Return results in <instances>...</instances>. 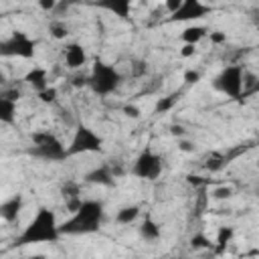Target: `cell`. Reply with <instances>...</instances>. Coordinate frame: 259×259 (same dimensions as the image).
<instances>
[{"label":"cell","instance_id":"cell-1","mask_svg":"<svg viewBox=\"0 0 259 259\" xmlns=\"http://www.w3.org/2000/svg\"><path fill=\"white\" fill-rule=\"evenodd\" d=\"M59 237L61 233H59L57 214L51 208L40 206L36 214L28 221V225L22 229V233L16 237V245L24 247V245H38V243H57Z\"/></svg>","mask_w":259,"mask_h":259},{"label":"cell","instance_id":"cell-2","mask_svg":"<svg viewBox=\"0 0 259 259\" xmlns=\"http://www.w3.org/2000/svg\"><path fill=\"white\" fill-rule=\"evenodd\" d=\"M103 202L101 200H81V206L73 212L71 219L59 225L61 235H89L97 233L103 221Z\"/></svg>","mask_w":259,"mask_h":259},{"label":"cell","instance_id":"cell-3","mask_svg":"<svg viewBox=\"0 0 259 259\" xmlns=\"http://www.w3.org/2000/svg\"><path fill=\"white\" fill-rule=\"evenodd\" d=\"M30 140H32V148L28 150V154L34 156V158H38V160L63 162V160L69 158L65 144H63L55 134H51L49 130L34 132V134L30 136Z\"/></svg>","mask_w":259,"mask_h":259},{"label":"cell","instance_id":"cell-4","mask_svg":"<svg viewBox=\"0 0 259 259\" xmlns=\"http://www.w3.org/2000/svg\"><path fill=\"white\" fill-rule=\"evenodd\" d=\"M121 83V75L113 65H107L103 61H95L91 67V73L87 75V85L91 87L93 93L105 97L111 95Z\"/></svg>","mask_w":259,"mask_h":259},{"label":"cell","instance_id":"cell-5","mask_svg":"<svg viewBox=\"0 0 259 259\" xmlns=\"http://www.w3.org/2000/svg\"><path fill=\"white\" fill-rule=\"evenodd\" d=\"M103 150V140L101 136H97V132H93L87 125H79L71 138V144L67 146V154L75 156V154H89V152H101Z\"/></svg>","mask_w":259,"mask_h":259},{"label":"cell","instance_id":"cell-6","mask_svg":"<svg viewBox=\"0 0 259 259\" xmlns=\"http://www.w3.org/2000/svg\"><path fill=\"white\" fill-rule=\"evenodd\" d=\"M164 170V164H162V156L156 154L152 148H146L138 154V158L134 160V166H132V174L138 176V178H144V180H156L160 178Z\"/></svg>","mask_w":259,"mask_h":259},{"label":"cell","instance_id":"cell-7","mask_svg":"<svg viewBox=\"0 0 259 259\" xmlns=\"http://www.w3.org/2000/svg\"><path fill=\"white\" fill-rule=\"evenodd\" d=\"M36 42L26 32H12L8 38L0 40V57H18V59H32Z\"/></svg>","mask_w":259,"mask_h":259},{"label":"cell","instance_id":"cell-8","mask_svg":"<svg viewBox=\"0 0 259 259\" xmlns=\"http://www.w3.org/2000/svg\"><path fill=\"white\" fill-rule=\"evenodd\" d=\"M243 81H245V73L241 65H229L225 67L217 79H214V89L225 93L227 97H241L243 93Z\"/></svg>","mask_w":259,"mask_h":259},{"label":"cell","instance_id":"cell-9","mask_svg":"<svg viewBox=\"0 0 259 259\" xmlns=\"http://www.w3.org/2000/svg\"><path fill=\"white\" fill-rule=\"evenodd\" d=\"M210 12V6L198 2V0H186V2H180L178 10L170 14V20L174 22H184V20H196V18H202Z\"/></svg>","mask_w":259,"mask_h":259},{"label":"cell","instance_id":"cell-10","mask_svg":"<svg viewBox=\"0 0 259 259\" xmlns=\"http://www.w3.org/2000/svg\"><path fill=\"white\" fill-rule=\"evenodd\" d=\"M63 57H65V65H67L69 69H73V71L83 69V65L87 63V53H85L83 45H79V42H69V45H65Z\"/></svg>","mask_w":259,"mask_h":259},{"label":"cell","instance_id":"cell-11","mask_svg":"<svg viewBox=\"0 0 259 259\" xmlns=\"http://www.w3.org/2000/svg\"><path fill=\"white\" fill-rule=\"evenodd\" d=\"M22 204H24L22 194H12V196L6 198L4 202H0V219L6 221V223L18 221V214H20V210H22Z\"/></svg>","mask_w":259,"mask_h":259},{"label":"cell","instance_id":"cell-12","mask_svg":"<svg viewBox=\"0 0 259 259\" xmlns=\"http://www.w3.org/2000/svg\"><path fill=\"white\" fill-rule=\"evenodd\" d=\"M61 194L65 198V206L69 212H75L79 206H81V186L75 182V180H67L63 186H61Z\"/></svg>","mask_w":259,"mask_h":259},{"label":"cell","instance_id":"cell-13","mask_svg":"<svg viewBox=\"0 0 259 259\" xmlns=\"http://www.w3.org/2000/svg\"><path fill=\"white\" fill-rule=\"evenodd\" d=\"M113 176H115V172L107 164H103V166H97V168L89 170L85 174V182H89V184H101V186H111L113 184Z\"/></svg>","mask_w":259,"mask_h":259},{"label":"cell","instance_id":"cell-14","mask_svg":"<svg viewBox=\"0 0 259 259\" xmlns=\"http://www.w3.org/2000/svg\"><path fill=\"white\" fill-rule=\"evenodd\" d=\"M24 81H26L32 89H36L38 93L49 87V77H47V71H45L42 67H32V69L24 75Z\"/></svg>","mask_w":259,"mask_h":259},{"label":"cell","instance_id":"cell-15","mask_svg":"<svg viewBox=\"0 0 259 259\" xmlns=\"http://www.w3.org/2000/svg\"><path fill=\"white\" fill-rule=\"evenodd\" d=\"M206 34H208L206 26H202V24H192V26H186V28L182 30V40H184V45H194V47H196Z\"/></svg>","mask_w":259,"mask_h":259},{"label":"cell","instance_id":"cell-16","mask_svg":"<svg viewBox=\"0 0 259 259\" xmlns=\"http://www.w3.org/2000/svg\"><path fill=\"white\" fill-rule=\"evenodd\" d=\"M140 235H142V239H146V241L152 243V241H158V239H160L162 231H160V225H158L156 221L144 219L142 225H140Z\"/></svg>","mask_w":259,"mask_h":259},{"label":"cell","instance_id":"cell-17","mask_svg":"<svg viewBox=\"0 0 259 259\" xmlns=\"http://www.w3.org/2000/svg\"><path fill=\"white\" fill-rule=\"evenodd\" d=\"M14 119H16V103L0 93V123H14Z\"/></svg>","mask_w":259,"mask_h":259},{"label":"cell","instance_id":"cell-18","mask_svg":"<svg viewBox=\"0 0 259 259\" xmlns=\"http://www.w3.org/2000/svg\"><path fill=\"white\" fill-rule=\"evenodd\" d=\"M99 6L105 8V10H109V12H113L119 18H125L132 12V2L130 0H113V2H103Z\"/></svg>","mask_w":259,"mask_h":259},{"label":"cell","instance_id":"cell-19","mask_svg":"<svg viewBox=\"0 0 259 259\" xmlns=\"http://www.w3.org/2000/svg\"><path fill=\"white\" fill-rule=\"evenodd\" d=\"M233 235H235V229L233 227H221L219 231H217V245H212V249L217 251V253H225V249H227V245L231 243V239H233Z\"/></svg>","mask_w":259,"mask_h":259},{"label":"cell","instance_id":"cell-20","mask_svg":"<svg viewBox=\"0 0 259 259\" xmlns=\"http://www.w3.org/2000/svg\"><path fill=\"white\" fill-rule=\"evenodd\" d=\"M138 217H140V206L130 204V206H121V208L117 210L115 221H117L119 225H130V223H134Z\"/></svg>","mask_w":259,"mask_h":259},{"label":"cell","instance_id":"cell-21","mask_svg":"<svg viewBox=\"0 0 259 259\" xmlns=\"http://www.w3.org/2000/svg\"><path fill=\"white\" fill-rule=\"evenodd\" d=\"M227 162H229V156H225V154H221V152H212V154L206 158L204 168L210 170V172H219V170H223V168L227 166Z\"/></svg>","mask_w":259,"mask_h":259},{"label":"cell","instance_id":"cell-22","mask_svg":"<svg viewBox=\"0 0 259 259\" xmlns=\"http://www.w3.org/2000/svg\"><path fill=\"white\" fill-rule=\"evenodd\" d=\"M49 32L57 38V40H63L69 36V26L65 24V20H55L49 24Z\"/></svg>","mask_w":259,"mask_h":259},{"label":"cell","instance_id":"cell-23","mask_svg":"<svg viewBox=\"0 0 259 259\" xmlns=\"http://www.w3.org/2000/svg\"><path fill=\"white\" fill-rule=\"evenodd\" d=\"M176 101H178V95L176 93L174 95H168V97H160L158 103H156V107H154V111L156 113H166V111H170L176 105Z\"/></svg>","mask_w":259,"mask_h":259},{"label":"cell","instance_id":"cell-24","mask_svg":"<svg viewBox=\"0 0 259 259\" xmlns=\"http://www.w3.org/2000/svg\"><path fill=\"white\" fill-rule=\"evenodd\" d=\"M190 245H192V249H212L210 239H208L206 235H202V233H196V235L190 239Z\"/></svg>","mask_w":259,"mask_h":259},{"label":"cell","instance_id":"cell-25","mask_svg":"<svg viewBox=\"0 0 259 259\" xmlns=\"http://www.w3.org/2000/svg\"><path fill=\"white\" fill-rule=\"evenodd\" d=\"M212 196H214L217 200H227V198L233 196V188H231V186H219V188L212 190Z\"/></svg>","mask_w":259,"mask_h":259},{"label":"cell","instance_id":"cell-26","mask_svg":"<svg viewBox=\"0 0 259 259\" xmlns=\"http://www.w3.org/2000/svg\"><path fill=\"white\" fill-rule=\"evenodd\" d=\"M38 97H40L42 103H53V101L57 99V89H55V87H47V89H42V91L38 93Z\"/></svg>","mask_w":259,"mask_h":259},{"label":"cell","instance_id":"cell-27","mask_svg":"<svg viewBox=\"0 0 259 259\" xmlns=\"http://www.w3.org/2000/svg\"><path fill=\"white\" fill-rule=\"evenodd\" d=\"M123 113H125L127 117H132V119H138V117L142 115V111H140V107H138V105H132V103H127V105H123Z\"/></svg>","mask_w":259,"mask_h":259},{"label":"cell","instance_id":"cell-28","mask_svg":"<svg viewBox=\"0 0 259 259\" xmlns=\"http://www.w3.org/2000/svg\"><path fill=\"white\" fill-rule=\"evenodd\" d=\"M184 81H186L188 85H194V83H198V81H200V73H198V71H194V69H188V71L184 73Z\"/></svg>","mask_w":259,"mask_h":259},{"label":"cell","instance_id":"cell-29","mask_svg":"<svg viewBox=\"0 0 259 259\" xmlns=\"http://www.w3.org/2000/svg\"><path fill=\"white\" fill-rule=\"evenodd\" d=\"M208 34H210V42H214V45H223V42H227V34L221 32V30H214V32H208Z\"/></svg>","mask_w":259,"mask_h":259},{"label":"cell","instance_id":"cell-30","mask_svg":"<svg viewBox=\"0 0 259 259\" xmlns=\"http://www.w3.org/2000/svg\"><path fill=\"white\" fill-rule=\"evenodd\" d=\"M194 53H196V47H194V45H184L182 51H180V55H182L184 59H186V57H192Z\"/></svg>","mask_w":259,"mask_h":259},{"label":"cell","instance_id":"cell-31","mask_svg":"<svg viewBox=\"0 0 259 259\" xmlns=\"http://www.w3.org/2000/svg\"><path fill=\"white\" fill-rule=\"evenodd\" d=\"M73 85L75 87H85L87 85V75H75L73 77Z\"/></svg>","mask_w":259,"mask_h":259},{"label":"cell","instance_id":"cell-32","mask_svg":"<svg viewBox=\"0 0 259 259\" xmlns=\"http://www.w3.org/2000/svg\"><path fill=\"white\" fill-rule=\"evenodd\" d=\"M38 6H40L42 10H53V8L57 6V4H55L53 0H42V2H38Z\"/></svg>","mask_w":259,"mask_h":259},{"label":"cell","instance_id":"cell-33","mask_svg":"<svg viewBox=\"0 0 259 259\" xmlns=\"http://www.w3.org/2000/svg\"><path fill=\"white\" fill-rule=\"evenodd\" d=\"M178 146H180V150H182V152H192V150H194V146H192L190 142H184V140H180V142H178Z\"/></svg>","mask_w":259,"mask_h":259},{"label":"cell","instance_id":"cell-34","mask_svg":"<svg viewBox=\"0 0 259 259\" xmlns=\"http://www.w3.org/2000/svg\"><path fill=\"white\" fill-rule=\"evenodd\" d=\"M178 6H180V0H174V2H166V8L170 10V14H172V12H176V10H178Z\"/></svg>","mask_w":259,"mask_h":259},{"label":"cell","instance_id":"cell-35","mask_svg":"<svg viewBox=\"0 0 259 259\" xmlns=\"http://www.w3.org/2000/svg\"><path fill=\"white\" fill-rule=\"evenodd\" d=\"M188 182L192 184V186H200V184H204V180H200V176H188Z\"/></svg>","mask_w":259,"mask_h":259},{"label":"cell","instance_id":"cell-36","mask_svg":"<svg viewBox=\"0 0 259 259\" xmlns=\"http://www.w3.org/2000/svg\"><path fill=\"white\" fill-rule=\"evenodd\" d=\"M172 134H174V136L182 134V125H172Z\"/></svg>","mask_w":259,"mask_h":259},{"label":"cell","instance_id":"cell-37","mask_svg":"<svg viewBox=\"0 0 259 259\" xmlns=\"http://www.w3.org/2000/svg\"><path fill=\"white\" fill-rule=\"evenodd\" d=\"M4 83H6V77H4V73L0 71V85H4Z\"/></svg>","mask_w":259,"mask_h":259},{"label":"cell","instance_id":"cell-38","mask_svg":"<svg viewBox=\"0 0 259 259\" xmlns=\"http://www.w3.org/2000/svg\"><path fill=\"white\" fill-rule=\"evenodd\" d=\"M0 20H2V16H0Z\"/></svg>","mask_w":259,"mask_h":259}]
</instances>
